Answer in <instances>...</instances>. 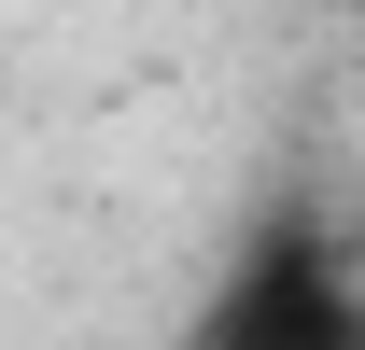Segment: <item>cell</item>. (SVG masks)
<instances>
[{
    "mask_svg": "<svg viewBox=\"0 0 365 350\" xmlns=\"http://www.w3.org/2000/svg\"><path fill=\"white\" fill-rule=\"evenodd\" d=\"M197 350H365V266L323 238H267L197 322Z\"/></svg>",
    "mask_w": 365,
    "mask_h": 350,
    "instance_id": "obj_1",
    "label": "cell"
}]
</instances>
